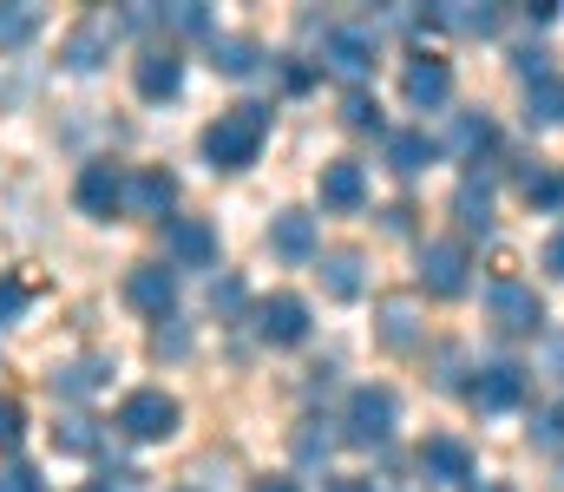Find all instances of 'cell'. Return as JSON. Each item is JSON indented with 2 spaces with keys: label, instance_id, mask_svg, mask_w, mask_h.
Returning a JSON list of instances; mask_svg holds the SVG:
<instances>
[{
  "label": "cell",
  "instance_id": "1",
  "mask_svg": "<svg viewBox=\"0 0 564 492\" xmlns=\"http://www.w3.org/2000/svg\"><path fill=\"white\" fill-rule=\"evenodd\" d=\"M263 139H270V106H230L204 125V158L217 171H243V164H257Z\"/></svg>",
  "mask_w": 564,
  "mask_h": 492
},
{
  "label": "cell",
  "instance_id": "2",
  "mask_svg": "<svg viewBox=\"0 0 564 492\" xmlns=\"http://www.w3.org/2000/svg\"><path fill=\"white\" fill-rule=\"evenodd\" d=\"M394 427H401V394H394V387L368 381V387L348 394V420H341V440H348V447H388Z\"/></svg>",
  "mask_w": 564,
  "mask_h": 492
},
{
  "label": "cell",
  "instance_id": "3",
  "mask_svg": "<svg viewBox=\"0 0 564 492\" xmlns=\"http://www.w3.org/2000/svg\"><path fill=\"white\" fill-rule=\"evenodd\" d=\"M119 33H126V20H119V13H106V7H93V13L59 40V59H66L73 73H93V66H106V59H112Z\"/></svg>",
  "mask_w": 564,
  "mask_h": 492
},
{
  "label": "cell",
  "instance_id": "4",
  "mask_svg": "<svg viewBox=\"0 0 564 492\" xmlns=\"http://www.w3.org/2000/svg\"><path fill=\"white\" fill-rule=\"evenodd\" d=\"M177 401L164 394V387H132L126 401H119V434L126 440H171L177 434Z\"/></svg>",
  "mask_w": 564,
  "mask_h": 492
},
{
  "label": "cell",
  "instance_id": "5",
  "mask_svg": "<svg viewBox=\"0 0 564 492\" xmlns=\"http://www.w3.org/2000/svg\"><path fill=\"white\" fill-rule=\"evenodd\" d=\"M421 283H426V296H446V303L473 289V256H466L459 237H433V243H421Z\"/></svg>",
  "mask_w": 564,
  "mask_h": 492
},
{
  "label": "cell",
  "instance_id": "6",
  "mask_svg": "<svg viewBox=\"0 0 564 492\" xmlns=\"http://www.w3.org/2000/svg\"><path fill=\"white\" fill-rule=\"evenodd\" d=\"M486 309H492V322L506 328V335H532V328H545V303H539L532 283H519V276H499V283L486 289Z\"/></svg>",
  "mask_w": 564,
  "mask_h": 492
},
{
  "label": "cell",
  "instance_id": "7",
  "mask_svg": "<svg viewBox=\"0 0 564 492\" xmlns=\"http://www.w3.org/2000/svg\"><path fill=\"white\" fill-rule=\"evenodd\" d=\"M164 256H171V270H210V263H217V223H204V217H171V223H164Z\"/></svg>",
  "mask_w": 564,
  "mask_h": 492
},
{
  "label": "cell",
  "instance_id": "8",
  "mask_svg": "<svg viewBox=\"0 0 564 492\" xmlns=\"http://www.w3.org/2000/svg\"><path fill=\"white\" fill-rule=\"evenodd\" d=\"M322 66L335 79H361L375 66V26H328L322 33Z\"/></svg>",
  "mask_w": 564,
  "mask_h": 492
},
{
  "label": "cell",
  "instance_id": "9",
  "mask_svg": "<svg viewBox=\"0 0 564 492\" xmlns=\"http://www.w3.org/2000/svg\"><path fill=\"white\" fill-rule=\"evenodd\" d=\"M73 204L86 210V217H112L119 204H126V171L112 158H93L79 177H73Z\"/></svg>",
  "mask_w": 564,
  "mask_h": 492
},
{
  "label": "cell",
  "instance_id": "10",
  "mask_svg": "<svg viewBox=\"0 0 564 492\" xmlns=\"http://www.w3.org/2000/svg\"><path fill=\"white\" fill-rule=\"evenodd\" d=\"M525 387H532V374H525L519 361H492V368H479V381H473L466 394H473L479 414H506V407L525 401Z\"/></svg>",
  "mask_w": 564,
  "mask_h": 492
},
{
  "label": "cell",
  "instance_id": "11",
  "mask_svg": "<svg viewBox=\"0 0 564 492\" xmlns=\"http://www.w3.org/2000/svg\"><path fill=\"white\" fill-rule=\"evenodd\" d=\"M126 303H132L139 316L171 322V303H177V270H164V263H139V270L126 276Z\"/></svg>",
  "mask_w": 564,
  "mask_h": 492
},
{
  "label": "cell",
  "instance_id": "12",
  "mask_svg": "<svg viewBox=\"0 0 564 492\" xmlns=\"http://www.w3.org/2000/svg\"><path fill=\"white\" fill-rule=\"evenodd\" d=\"M257 335H263L270 348H295V341L308 335V303L289 296V289H276L270 303H257Z\"/></svg>",
  "mask_w": 564,
  "mask_h": 492
},
{
  "label": "cell",
  "instance_id": "13",
  "mask_svg": "<svg viewBox=\"0 0 564 492\" xmlns=\"http://www.w3.org/2000/svg\"><path fill=\"white\" fill-rule=\"evenodd\" d=\"M421 480L426 486H473V453H466V440L433 434L421 447Z\"/></svg>",
  "mask_w": 564,
  "mask_h": 492
},
{
  "label": "cell",
  "instance_id": "14",
  "mask_svg": "<svg viewBox=\"0 0 564 492\" xmlns=\"http://www.w3.org/2000/svg\"><path fill=\"white\" fill-rule=\"evenodd\" d=\"M132 86H139V99H177L184 59L171 46H151V53H139V66H132Z\"/></svg>",
  "mask_w": 564,
  "mask_h": 492
},
{
  "label": "cell",
  "instance_id": "15",
  "mask_svg": "<svg viewBox=\"0 0 564 492\" xmlns=\"http://www.w3.org/2000/svg\"><path fill=\"white\" fill-rule=\"evenodd\" d=\"M126 204H132L139 217H164V210L177 204V177H171L164 164H144V171L126 177Z\"/></svg>",
  "mask_w": 564,
  "mask_h": 492
},
{
  "label": "cell",
  "instance_id": "16",
  "mask_svg": "<svg viewBox=\"0 0 564 492\" xmlns=\"http://www.w3.org/2000/svg\"><path fill=\"white\" fill-rule=\"evenodd\" d=\"M453 217H459V230H492V171H466L459 177V190H453Z\"/></svg>",
  "mask_w": 564,
  "mask_h": 492
},
{
  "label": "cell",
  "instance_id": "17",
  "mask_svg": "<svg viewBox=\"0 0 564 492\" xmlns=\"http://www.w3.org/2000/svg\"><path fill=\"white\" fill-rule=\"evenodd\" d=\"M270 250H276L282 263H308L322 243H315V217L308 210H282V217H270Z\"/></svg>",
  "mask_w": 564,
  "mask_h": 492
},
{
  "label": "cell",
  "instance_id": "18",
  "mask_svg": "<svg viewBox=\"0 0 564 492\" xmlns=\"http://www.w3.org/2000/svg\"><path fill=\"white\" fill-rule=\"evenodd\" d=\"M401 92H408V106L440 112V106L453 99V73H446V59H414V66H408V79H401Z\"/></svg>",
  "mask_w": 564,
  "mask_h": 492
},
{
  "label": "cell",
  "instance_id": "19",
  "mask_svg": "<svg viewBox=\"0 0 564 492\" xmlns=\"http://www.w3.org/2000/svg\"><path fill=\"white\" fill-rule=\"evenodd\" d=\"M322 204H328V210H361V204H368V171L355 158L322 164Z\"/></svg>",
  "mask_w": 564,
  "mask_h": 492
},
{
  "label": "cell",
  "instance_id": "20",
  "mask_svg": "<svg viewBox=\"0 0 564 492\" xmlns=\"http://www.w3.org/2000/svg\"><path fill=\"white\" fill-rule=\"evenodd\" d=\"M426 20L446 26V33H459V40H492V33H499V7H473V0H446V7H433Z\"/></svg>",
  "mask_w": 564,
  "mask_h": 492
},
{
  "label": "cell",
  "instance_id": "21",
  "mask_svg": "<svg viewBox=\"0 0 564 492\" xmlns=\"http://www.w3.org/2000/svg\"><path fill=\"white\" fill-rule=\"evenodd\" d=\"M375 335H381V348H414V341H421V309H414L408 296H388V303L375 309Z\"/></svg>",
  "mask_w": 564,
  "mask_h": 492
},
{
  "label": "cell",
  "instance_id": "22",
  "mask_svg": "<svg viewBox=\"0 0 564 492\" xmlns=\"http://www.w3.org/2000/svg\"><path fill=\"white\" fill-rule=\"evenodd\" d=\"M210 66L230 73V79H250L263 66V46L257 40H237V33H210Z\"/></svg>",
  "mask_w": 564,
  "mask_h": 492
},
{
  "label": "cell",
  "instance_id": "23",
  "mask_svg": "<svg viewBox=\"0 0 564 492\" xmlns=\"http://www.w3.org/2000/svg\"><path fill=\"white\" fill-rule=\"evenodd\" d=\"M433 152H440V145H433L426 132H388V171H394V177H421L426 164H433Z\"/></svg>",
  "mask_w": 564,
  "mask_h": 492
},
{
  "label": "cell",
  "instance_id": "24",
  "mask_svg": "<svg viewBox=\"0 0 564 492\" xmlns=\"http://www.w3.org/2000/svg\"><path fill=\"white\" fill-rule=\"evenodd\" d=\"M106 374H112V361H106V354H86V361H73V368H53V394L79 401V394L106 387Z\"/></svg>",
  "mask_w": 564,
  "mask_h": 492
},
{
  "label": "cell",
  "instance_id": "25",
  "mask_svg": "<svg viewBox=\"0 0 564 492\" xmlns=\"http://www.w3.org/2000/svg\"><path fill=\"white\" fill-rule=\"evenodd\" d=\"M322 289H328L335 303H355V296H361V256H355V250L322 256Z\"/></svg>",
  "mask_w": 564,
  "mask_h": 492
},
{
  "label": "cell",
  "instance_id": "26",
  "mask_svg": "<svg viewBox=\"0 0 564 492\" xmlns=\"http://www.w3.org/2000/svg\"><path fill=\"white\" fill-rule=\"evenodd\" d=\"M492 145H499V125L486 112H459L453 119V152H466V158L479 164V152H492Z\"/></svg>",
  "mask_w": 564,
  "mask_h": 492
},
{
  "label": "cell",
  "instance_id": "27",
  "mask_svg": "<svg viewBox=\"0 0 564 492\" xmlns=\"http://www.w3.org/2000/svg\"><path fill=\"white\" fill-rule=\"evenodd\" d=\"M519 184H525V204H532V210H564V171H552V164L532 158Z\"/></svg>",
  "mask_w": 564,
  "mask_h": 492
},
{
  "label": "cell",
  "instance_id": "28",
  "mask_svg": "<svg viewBox=\"0 0 564 492\" xmlns=\"http://www.w3.org/2000/svg\"><path fill=\"white\" fill-rule=\"evenodd\" d=\"M525 125H564V79H539L525 86Z\"/></svg>",
  "mask_w": 564,
  "mask_h": 492
},
{
  "label": "cell",
  "instance_id": "29",
  "mask_svg": "<svg viewBox=\"0 0 564 492\" xmlns=\"http://www.w3.org/2000/svg\"><path fill=\"white\" fill-rule=\"evenodd\" d=\"M40 26H46V13H40V7H0V46H7V53L33 46V40H40Z\"/></svg>",
  "mask_w": 564,
  "mask_h": 492
},
{
  "label": "cell",
  "instance_id": "30",
  "mask_svg": "<svg viewBox=\"0 0 564 492\" xmlns=\"http://www.w3.org/2000/svg\"><path fill=\"white\" fill-rule=\"evenodd\" d=\"M53 447L73 453V460H86V453H99V427H93L86 414H66V420L53 427Z\"/></svg>",
  "mask_w": 564,
  "mask_h": 492
},
{
  "label": "cell",
  "instance_id": "31",
  "mask_svg": "<svg viewBox=\"0 0 564 492\" xmlns=\"http://www.w3.org/2000/svg\"><path fill=\"white\" fill-rule=\"evenodd\" d=\"M341 125H355V132H381V99L361 92V86H348V92H341Z\"/></svg>",
  "mask_w": 564,
  "mask_h": 492
},
{
  "label": "cell",
  "instance_id": "32",
  "mask_svg": "<svg viewBox=\"0 0 564 492\" xmlns=\"http://www.w3.org/2000/svg\"><path fill=\"white\" fill-rule=\"evenodd\" d=\"M335 440H341V434H328V420H302V434H295V460H308V467H315V460H328V453H335Z\"/></svg>",
  "mask_w": 564,
  "mask_h": 492
},
{
  "label": "cell",
  "instance_id": "33",
  "mask_svg": "<svg viewBox=\"0 0 564 492\" xmlns=\"http://www.w3.org/2000/svg\"><path fill=\"white\" fill-rule=\"evenodd\" d=\"M158 26H171V33H210V13L197 0H177V7H158Z\"/></svg>",
  "mask_w": 564,
  "mask_h": 492
},
{
  "label": "cell",
  "instance_id": "34",
  "mask_svg": "<svg viewBox=\"0 0 564 492\" xmlns=\"http://www.w3.org/2000/svg\"><path fill=\"white\" fill-rule=\"evenodd\" d=\"M512 73H519L525 86H539V79H552V53H545V46H519V53H512Z\"/></svg>",
  "mask_w": 564,
  "mask_h": 492
},
{
  "label": "cell",
  "instance_id": "35",
  "mask_svg": "<svg viewBox=\"0 0 564 492\" xmlns=\"http://www.w3.org/2000/svg\"><path fill=\"white\" fill-rule=\"evenodd\" d=\"M20 434H26V407L20 401H0V453H13Z\"/></svg>",
  "mask_w": 564,
  "mask_h": 492
},
{
  "label": "cell",
  "instance_id": "36",
  "mask_svg": "<svg viewBox=\"0 0 564 492\" xmlns=\"http://www.w3.org/2000/svg\"><path fill=\"white\" fill-rule=\"evenodd\" d=\"M532 440H539V447H564V401L545 407V414H532Z\"/></svg>",
  "mask_w": 564,
  "mask_h": 492
},
{
  "label": "cell",
  "instance_id": "37",
  "mask_svg": "<svg viewBox=\"0 0 564 492\" xmlns=\"http://www.w3.org/2000/svg\"><path fill=\"white\" fill-rule=\"evenodd\" d=\"M26 316V283H13V276H0V328L20 322Z\"/></svg>",
  "mask_w": 564,
  "mask_h": 492
},
{
  "label": "cell",
  "instance_id": "38",
  "mask_svg": "<svg viewBox=\"0 0 564 492\" xmlns=\"http://www.w3.org/2000/svg\"><path fill=\"white\" fill-rule=\"evenodd\" d=\"M210 309L237 316V309H243V283H237V276H217V283H210Z\"/></svg>",
  "mask_w": 564,
  "mask_h": 492
},
{
  "label": "cell",
  "instance_id": "39",
  "mask_svg": "<svg viewBox=\"0 0 564 492\" xmlns=\"http://www.w3.org/2000/svg\"><path fill=\"white\" fill-rule=\"evenodd\" d=\"M433 368H440V374H433L440 387H466V381H459V374H466V354H459V348H440V354H433Z\"/></svg>",
  "mask_w": 564,
  "mask_h": 492
},
{
  "label": "cell",
  "instance_id": "40",
  "mask_svg": "<svg viewBox=\"0 0 564 492\" xmlns=\"http://www.w3.org/2000/svg\"><path fill=\"white\" fill-rule=\"evenodd\" d=\"M0 492H40V473L26 460H13V467H0Z\"/></svg>",
  "mask_w": 564,
  "mask_h": 492
},
{
  "label": "cell",
  "instance_id": "41",
  "mask_svg": "<svg viewBox=\"0 0 564 492\" xmlns=\"http://www.w3.org/2000/svg\"><path fill=\"white\" fill-rule=\"evenodd\" d=\"M322 492H375V480H355V473H335Z\"/></svg>",
  "mask_w": 564,
  "mask_h": 492
},
{
  "label": "cell",
  "instance_id": "42",
  "mask_svg": "<svg viewBox=\"0 0 564 492\" xmlns=\"http://www.w3.org/2000/svg\"><path fill=\"white\" fill-rule=\"evenodd\" d=\"M164 348H171V354H184V348H191V341H184V328H158V354H164Z\"/></svg>",
  "mask_w": 564,
  "mask_h": 492
},
{
  "label": "cell",
  "instance_id": "43",
  "mask_svg": "<svg viewBox=\"0 0 564 492\" xmlns=\"http://www.w3.org/2000/svg\"><path fill=\"white\" fill-rule=\"evenodd\" d=\"M545 270H552V276H564V230L545 243Z\"/></svg>",
  "mask_w": 564,
  "mask_h": 492
},
{
  "label": "cell",
  "instance_id": "44",
  "mask_svg": "<svg viewBox=\"0 0 564 492\" xmlns=\"http://www.w3.org/2000/svg\"><path fill=\"white\" fill-rule=\"evenodd\" d=\"M126 480H132V473H106V480H93L86 492H126Z\"/></svg>",
  "mask_w": 564,
  "mask_h": 492
},
{
  "label": "cell",
  "instance_id": "45",
  "mask_svg": "<svg viewBox=\"0 0 564 492\" xmlns=\"http://www.w3.org/2000/svg\"><path fill=\"white\" fill-rule=\"evenodd\" d=\"M552 374L564 381V335H552Z\"/></svg>",
  "mask_w": 564,
  "mask_h": 492
},
{
  "label": "cell",
  "instance_id": "46",
  "mask_svg": "<svg viewBox=\"0 0 564 492\" xmlns=\"http://www.w3.org/2000/svg\"><path fill=\"white\" fill-rule=\"evenodd\" d=\"M257 492H295V480H263Z\"/></svg>",
  "mask_w": 564,
  "mask_h": 492
},
{
  "label": "cell",
  "instance_id": "47",
  "mask_svg": "<svg viewBox=\"0 0 564 492\" xmlns=\"http://www.w3.org/2000/svg\"><path fill=\"white\" fill-rule=\"evenodd\" d=\"M466 492H506V486H492V480H479V486H466Z\"/></svg>",
  "mask_w": 564,
  "mask_h": 492
},
{
  "label": "cell",
  "instance_id": "48",
  "mask_svg": "<svg viewBox=\"0 0 564 492\" xmlns=\"http://www.w3.org/2000/svg\"><path fill=\"white\" fill-rule=\"evenodd\" d=\"M184 492H197V486H184Z\"/></svg>",
  "mask_w": 564,
  "mask_h": 492
}]
</instances>
